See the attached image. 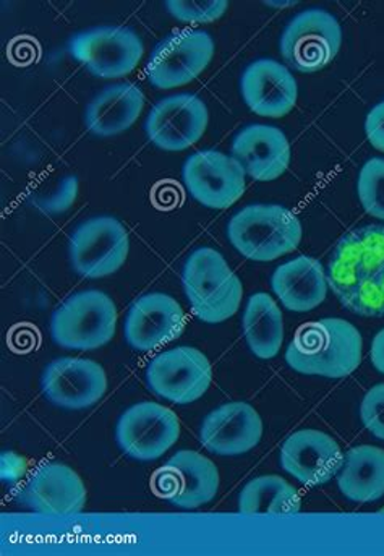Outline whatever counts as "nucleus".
Masks as SVG:
<instances>
[{"instance_id":"1a4fd4ad","label":"nucleus","mask_w":384,"mask_h":556,"mask_svg":"<svg viewBox=\"0 0 384 556\" xmlns=\"http://www.w3.org/2000/svg\"><path fill=\"white\" fill-rule=\"evenodd\" d=\"M130 240L126 226L113 216H93L72 232L68 258L81 278L101 279L114 275L127 262Z\"/></svg>"},{"instance_id":"6e6552de","label":"nucleus","mask_w":384,"mask_h":556,"mask_svg":"<svg viewBox=\"0 0 384 556\" xmlns=\"http://www.w3.org/2000/svg\"><path fill=\"white\" fill-rule=\"evenodd\" d=\"M68 52L91 75L104 80L131 74L144 54L143 41L128 26L103 25L75 33Z\"/></svg>"},{"instance_id":"9d476101","label":"nucleus","mask_w":384,"mask_h":556,"mask_svg":"<svg viewBox=\"0 0 384 556\" xmlns=\"http://www.w3.org/2000/svg\"><path fill=\"white\" fill-rule=\"evenodd\" d=\"M213 380L212 364L202 351L189 345L161 352L146 367V383L156 396L174 404L195 403Z\"/></svg>"},{"instance_id":"39448f33","label":"nucleus","mask_w":384,"mask_h":556,"mask_svg":"<svg viewBox=\"0 0 384 556\" xmlns=\"http://www.w3.org/2000/svg\"><path fill=\"white\" fill-rule=\"evenodd\" d=\"M116 328V304L98 289L68 295L51 317L52 341L72 351L103 348L114 338Z\"/></svg>"},{"instance_id":"412c9836","label":"nucleus","mask_w":384,"mask_h":556,"mask_svg":"<svg viewBox=\"0 0 384 556\" xmlns=\"http://www.w3.org/2000/svg\"><path fill=\"white\" fill-rule=\"evenodd\" d=\"M231 153L258 182L278 179L291 164V144L274 125L251 124L242 128L232 140Z\"/></svg>"},{"instance_id":"dca6fc26","label":"nucleus","mask_w":384,"mask_h":556,"mask_svg":"<svg viewBox=\"0 0 384 556\" xmlns=\"http://www.w3.org/2000/svg\"><path fill=\"white\" fill-rule=\"evenodd\" d=\"M18 502L39 515H78L87 503V489L72 467L42 464L29 476L18 493Z\"/></svg>"},{"instance_id":"9b49d317","label":"nucleus","mask_w":384,"mask_h":556,"mask_svg":"<svg viewBox=\"0 0 384 556\" xmlns=\"http://www.w3.org/2000/svg\"><path fill=\"white\" fill-rule=\"evenodd\" d=\"M151 489L177 508H200L218 495L219 470L196 451H179L153 473Z\"/></svg>"},{"instance_id":"b1692460","label":"nucleus","mask_w":384,"mask_h":556,"mask_svg":"<svg viewBox=\"0 0 384 556\" xmlns=\"http://www.w3.org/2000/svg\"><path fill=\"white\" fill-rule=\"evenodd\" d=\"M337 486L350 502L373 503L383 498V447L360 445L349 450L337 472Z\"/></svg>"},{"instance_id":"aec40b11","label":"nucleus","mask_w":384,"mask_h":556,"mask_svg":"<svg viewBox=\"0 0 384 556\" xmlns=\"http://www.w3.org/2000/svg\"><path fill=\"white\" fill-rule=\"evenodd\" d=\"M263 422L248 403H228L209 413L200 429V442L218 456H241L258 446Z\"/></svg>"},{"instance_id":"c756f323","label":"nucleus","mask_w":384,"mask_h":556,"mask_svg":"<svg viewBox=\"0 0 384 556\" xmlns=\"http://www.w3.org/2000/svg\"><path fill=\"white\" fill-rule=\"evenodd\" d=\"M360 419L366 429L384 442V384H376L360 404Z\"/></svg>"},{"instance_id":"f3484780","label":"nucleus","mask_w":384,"mask_h":556,"mask_svg":"<svg viewBox=\"0 0 384 556\" xmlns=\"http://www.w3.org/2000/svg\"><path fill=\"white\" fill-rule=\"evenodd\" d=\"M185 315L176 299L164 292L141 295L128 311L124 338L131 349L151 352L182 334Z\"/></svg>"},{"instance_id":"f257e3e1","label":"nucleus","mask_w":384,"mask_h":556,"mask_svg":"<svg viewBox=\"0 0 384 556\" xmlns=\"http://www.w3.org/2000/svg\"><path fill=\"white\" fill-rule=\"evenodd\" d=\"M327 278L346 311L384 318V226L367 224L341 237Z\"/></svg>"},{"instance_id":"20e7f679","label":"nucleus","mask_w":384,"mask_h":556,"mask_svg":"<svg viewBox=\"0 0 384 556\" xmlns=\"http://www.w3.org/2000/svg\"><path fill=\"white\" fill-rule=\"evenodd\" d=\"M232 245L245 258L272 262L294 252L302 240V224L281 205H248L228 224Z\"/></svg>"},{"instance_id":"2f4dec72","label":"nucleus","mask_w":384,"mask_h":556,"mask_svg":"<svg viewBox=\"0 0 384 556\" xmlns=\"http://www.w3.org/2000/svg\"><path fill=\"white\" fill-rule=\"evenodd\" d=\"M372 364L380 374H384V330L375 336L372 342Z\"/></svg>"},{"instance_id":"a878e982","label":"nucleus","mask_w":384,"mask_h":556,"mask_svg":"<svg viewBox=\"0 0 384 556\" xmlns=\"http://www.w3.org/2000/svg\"><path fill=\"white\" fill-rule=\"evenodd\" d=\"M300 506L297 490L278 476L256 477L239 496L242 515H295Z\"/></svg>"},{"instance_id":"cd10ccee","label":"nucleus","mask_w":384,"mask_h":556,"mask_svg":"<svg viewBox=\"0 0 384 556\" xmlns=\"http://www.w3.org/2000/svg\"><path fill=\"white\" fill-rule=\"evenodd\" d=\"M167 12L183 23H213L229 9L228 0H167Z\"/></svg>"},{"instance_id":"423d86ee","label":"nucleus","mask_w":384,"mask_h":556,"mask_svg":"<svg viewBox=\"0 0 384 556\" xmlns=\"http://www.w3.org/2000/svg\"><path fill=\"white\" fill-rule=\"evenodd\" d=\"M343 28L333 13L315 7L297 13L282 31L279 51L292 71L315 74L336 58Z\"/></svg>"},{"instance_id":"f8f14e48","label":"nucleus","mask_w":384,"mask_h":556,"mask_svg":"<svg viewBox=\"0 0 384 556\" xmlns=\"http://www.w3.org/2000/svg\"><path fill=\"white\" fill-rule=\"evenodd\" d=\"M180 437L179 417L157 403L135 404L117 420L116 442L133 460L151 463L176 445Z\"/></svg>"},{"instance_id":"7c9ffc66","label":"nucleus","mask_w":384,"mask_h":556,"mask_svg":"<svg viewBox=\"0 0 384 556\" xmlns=\"http://www.w3.org/2000/svg\"><path fill=\"white\" fill-rule=\"evenodd\" d=\"M366 134L370 144L384 153V101L367 114Z\"/></svg>"},{"instance_id":"c85d7f7f","label":"nucleus","mask_w":384,"mask_h":556,"mask_svg":"<svg viewBox=\"0 0 384 556\" xmlns=\"http://www.w3.org/2000/svg\"><path fill=\"white\" fill-rule=\"evenodd\" d=\"M78 195V177L65 176L48 195L29 197V203L46 216H59L74 205Z\"/></svg>"},{"instance_id":"a211bd4d","label":"nucleus","mask_w":384,"mask_h":556,"mask_svg":"<svg viewBox=\"0 0 384 556\" xmlns=\"http://www.w3.org/2000/svg\"><path fill=\"white\" fill-rule=\"evenodd\" d=\"M344 454L336 440L320 430H298L281 447V467L308 486L323 485L340 472Z\"/></svg>"},{"instance_id":"ddd939ff","label":"nucleus","mask_w":384,"mask_h":556,"mask_svg":"<svg viewBox=\"0 0 384 556\" xmlns=\"http://www.w3.org/2000/svg\"><path fill=\"white\" fill-rule=\"evenodd\" d=\"M245 174L235 157L216 150L190 154L182 167L187 192L212 210L229 208L244 195Z\"/></svg>"},{"instance_id":"4be33fe9","label":"nucleus","mask_w":384,"mask_h":556,"mask_svg":"<svg viewBox=\"0 0 384 556\" xmlns=\"http://www.w3.org/2000/svg\"><path fill=\"white\" fill-rule=\"evenodd\" d=\"M271 288L287 311L305 314L320 307L327 299V271L320 260L300 255L274 269Z\"/></svg>"},{"instance_id":"0eeeda50","label":"nucleus","mask_w":384,"mask_h":556,"mask_svg":"<svg viewBox=\"0 0 384 556\" xmlns=\"http://www.w3.org/2000/svg\"><path fill=\"white\" fill-rule=\"evenodd\" d=\"M215 39L208 31L182 28L157 42L148 59L144 75L157 90L183 87L203 74L213 55Z\"/></svg>"},{"instance_id":"f03ea898","label":"nucleus","mask_w":384,"mask_h":556,"mask_svg":"<svg viewBox=\"0 0 384 556\" xmlns=\"http://www.w3.org/2000/svg\"><path fill=\"white\" fill-rule=\"evenodd\" d=\"M362 334L343 318L302 325L285 351V362L302 375L344 378L362 362Z\"/></svg>"},{"instance_id":"2eb2a0df","label":"nucleus","mask_w":384,"mask_h":556,"mask_svg":"<svg viewBox=\"0 0 384 556\" xmlns=\"http://www.w3.org/2000/svg\"><path fill=\"white\" fill-rule=\"evenodd\" d=\"M41 388L46 400L54 406L84 410L106 394V371L90 358H55L42 371Z\"/></svg>"},{"instance_id":"6ab92c4d","label":"nucleus","mask_w":384,"mask_h":556,"mask_svg":"<svg viewBox=\"0 0 384 556\" xmlns=\"http://www.w3.org/2000/svg\"><path fill=\"white\" fill-rule=\"evenodd\" d=\"M241 93L256 115L278 118L294 110L298 88L284 64L274 59H256L242 74Z\"/></svg>"},{"instance_id":"5701e85b","label":"nucleus","mask_w":384,"mask_h":556,"mask_svg":"<svg viewBox=\"0 0 384 556\" xmlns=\"http://www.w3.org/2000/svg\"><path fill=\"white\" fill-rule=\"evenodd\" d=\"M143 108L144 94L137 85H107L85 108V128L94 137H116L138 121Z\"/></svg>"},{"instance_id":"bb28decb","label":"nucleus","mask_w":384,"mask_h":556,"mask_svg":"<svg viewBox=\"0 0 384 556\" xmlns=\"http://www.w3.org/2000/svg\"><path fill=\"white\" fill-rule=\"evenodd\" d=\"M357 193L363 210L384 222V157H372L363 164L357 180Z\"/></svg>"},{"instance_id":"4468645a","label":"nucleus","mask_w":384,"mask_h":556,"mask_svg":"<svg viewBox=\"0 0 384 556\" xmlns=\"http://www.w3.org/2000/svg\"><path fill=\"white\" fill-rule=\"evenodd\" d=\"M205 101L192 93L172 94L157 101L148 112V140L163 151H183L202 140L208 128Z\"/></svg>"},{"instance_id":"393cba45","label":"nucleus","mask_w":384,"mask_h":556,"mask_svg":"<svg viewBox=\"0 0 384 556\" xmlns=\"http://www.w3.org/2000/svg\"><path fill=\"white\" fill-rule=\"evenodd\" d=\"M242 327L245 341L255 357L269 361L279 354L284 342V321L281 308L272 301L271 295L258 292L248 299Z\"/></svg>"},{"instance_id":"7ed1b4c3","label":"nucleus","mask_w":384,"mask_h":556,"mask_svg":"<svg viewBox=\"0 0 384 556\" xmlns=\"http://www.w3.org/2000/svg\"><path fill=\"white\" fill-rule=\"evenodd\" d=\"M182 286L193 315L212 325L234 317L244 295L241 279L212 247H202L187 258Z\"/></svg>"}]
</instances>
